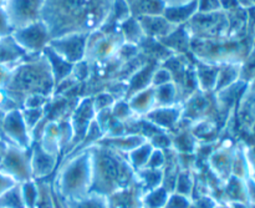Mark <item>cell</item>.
<instances>
[{
  "instance_id": "9a60e30c",
  "label": "cell",
  "mask_w": 255,
  "mask_h": 208,
  "mask_svg": "<svg viewBox=\"0 0 255 208\" xmlns=\"http://www.w3.org/2000/svg\"><path fill=\"white\" fill-rule=\"evenodd\" d=\"M198 12V0H191L186 4L169 5L163 10V16L176 26L187 24Z\"/></svg>"
},
{
  "instance_id": "484cf974",
  "label": "cell",
  "mask_w": 255,
  "mask_h": 208,
  "mask_svg": "<svg viewBox=\"0 0 255 208\" xmlns=\"http://www.w3.org/2000/svg\"><path fill=\"white\" fill-rule=\"evenodd\" d=\"M24 201L21 200L19 189L12 186L0 196V208H22Z\"/></svg>"
},
{
  "instance_id": "d6986e66",
  "label": "cell",
  "mask_w": 255,
  "mask_h": 208,
  "mask_svg": "<svg viewBox=\"0 0 255 208\" xmlns=\"http://www.w3.org/2000/svg\"><path fill=\"white\" fill-rule=\"evenodd\" d=\"M127 102H128L129 107H131L132 112H133L134 115L144 116L147 112L151 111L153 107H156L153 86L134 94L133 96H131L127 100Z\"/></svg>"
},
{
  "instance_id": "277c9868",
  "label": "cell",
  "mask_w": 255,
  "mask_h": 208,
  "mask_svg": "<svg viewBox=\"0 0 255 208\" xmlns=\"http://www.w3.org/2000/svg\"><path fill=\"white\" fill-rule=\"evenodd\" d=\"M45 0H4L2 9L12 30L21 29L41 20Z\"/></svg>"
},
{
  "instance_id": "1f68e13d",
  "label": "cell",
  "mask_w": 255,
  "mask_h": 208,
  "mask_svg": "<svg viewBox=\"0 0 255 208\" xmlns=\"http://www.w3.org/2000/svg\"><path fill=\"white\" fill-rule=\"evenodd\" d=\"M168 82H173L172 81V76L171 72L166 69V67L161 66L157 67L156 71H154L153 76H152V86H161V85L168 84Z\"/></svg>"
},
{
  "instance_id": "836d02e7",
  "label": "cell",
  "mask_w": 255,
  "mask_h": 208,
  "mask_svg": "<svg viewBox=\"0 0 255 208\" xmlns=\"http://www.w3.org/2000/svg\"><path fill=\"white\" fill-rule=\"evenodd\" d=\"M12 27L10 25L9 20H7L6 14H5L4 9L2 6L0 7V37H4V36H9V35L12 34Z\"/></svg>"
},
{
  "instance_id": "9c48e42d",
  "label": "cell",
  "mask_w": 255,
  "mask_h": 208,
  "mask_svg": "<svg viewBox=\"0 0 255 208\" xmlns=\"http://www.w3.org/2000/svg\"><path fill=\"white\" fill-rule=\"evenodd\" d=\"M29 150V149H27ZM27 150L7 145L5 155L0 161V171L7 175L15 181L24 174H26L29 159H27Z\"/></svg>"
},
{
  "instance_id": "ac0fdd59",
  "label": "cell",
  "mask_w": 255,
  "mask_h": 208,
  "mask_svg": "<svg viewBox=\"0 0 255 208\" xmlns=\"http://www.w3.org/2000/svg\"><path fill=\"white\" fill-rule=\"evenodd\" d=\"M237 146L229 145L223 146L214 152L211 157V161L214 164V169L219 172V175H223L224 177L229 179L232 176V166H233L234 154H236Z\"/></svg>"
},
{
  "instance_id": "5bb4252c",
  "label": "cell",
  "mask_w": 255,
  "mask_h": 208,
  "mask_svg": "<svg viewBox=\"0 0 255 208\" xmlns=\"http://www.w3.org/2000/svg\"><path fill=\"white\" fill-rule=\"evenodd\" d=\"M158 67V65H156V62H149L146 64L144 66H142L141 69L137 70L133 75L131 76V79L127 82V91H126V99L128 100L129 97L133 96L134 94L139 91H143V90L148 89L152 86V76H153L154 71Z\"/></svg>"
},
{
  "instance_id": "4dcf8cb0",
  "label": "cell",
  "mask_w": 255,
  "mask_h": 208,
  "mask_svg": "<svg viewBox=\"0 0 255 208\" xmlns=\"http://www.w3.org/2000/svg\"><path fill=\"white\" fill-rule=\"evenodd\" d=\"M247 165H248V179L255 182V141L252 145H243Z\"/></svg>"
},
{
  "instance_id": "d590c367",
  "label": "cell",
  "mask_w": 255,
  "mask_h": 208,
  "mask_svg": "<svg viewBox=\"0 0 255 208\" xmlns=\"http://www.w3.org/2000/svg\"><path fill=\"white\" fill-rule=\"evenodd\" d=\"M166 6H169V5H181L186 4V2L191 1V0H163Z\"/></svg>"
},
{
  "instance_id": "7402d4cb",
  "label": "cell",
  "mask_w": 255,
  "mask_h": 208,
  "mask_svg": "<svg viewBox=\"0 0 255 208\" xmlns=\"http://www.w3.org/2000/svg\"><path fill=\"white\" fill-rule=\"evenodd\" d=\"M166 7L163 0H133L129 9L132 16L138 17L143 15H162Z\"/></svg>"
},
{
  "instance_id": "f35d334b",
  "label": "cell",
  "mask_w": 255,
  "mask_h": 208,
  "mask_svg": "<svg viewBox=\"0 0 255 208\" xmlns=\"http://www.w3.org/2000/svg\"><path fill=\"white\" fill-rule=\"evenodd\" d=\"M1 5H2V1H1V0H0V7H1Z\"/></svg>"
},
{
  "instance_id": "8d00e7d4",
  "label": "cell",
  "mask_w": 255,
  "mask_h": 208,
  "mask_svg": "<svg viewBox=\"0 0 255 208\" xmlns=\"http://www.w3.org/2000/svg\"><path fill=\"white\" fill-rule=\"evenodd\" d=\"M248 89L252 90L253 92H255V77L248 84Z\"/></svg>"
},
{
  "instance_id": "7a4b0ae2",
  "label": "cell",
  "mask_w": 255,
  "mask_h": 208,
  "mask_svg": "<svg viewBox=\"0 0 255 208\" xmlns=\"http://www.w3.org/2000/svg\"><path fill=\"white\" fill-rule=\"evenodd\" d=\"M2 87L17 107L21 106L25 97L29 95L40 94L51 96L55 90L54 77L42 52L39 59L22 62L12 70Z\"/></svg>"
},
{
  "instance_id": "5b68a950",
  "label": "cell",
  "mask_w": 255,
  "mask_h": 208,
  "mask_svg": "<svg viewBox=\"0 0 255 208\" xmlns=\"http://www.w3.org/2000/svg\"><path fill=\"white\" fill-rule=\"evenodd\" d=\"M87 40H89V34L72 32V34H66L51 39L47 46L51 47L67 62L75 65L86 60Z\"/></svg>"
},
{
  "instance_id": "ffe728a7",
  "label": "cell",
  "mask_w": 255,
  "mask_h": 208,
  "mask_svg": "<svg viewBox=\"0 0 255 208\" xmlns=\"http://www.w3.org/2000/svg\"><path fill=\"white\" fill-rule=\"evenodd\" d=\"M241 66L242 64H227L219 67L214 94L241 80Z\"/></svg>"
},
{
  "instance_id": "ab89813d",
  "label": "cell",
  "mask_w": 255,
  "mask_h": 208,
  "mask_svg": "<svg viewBox=\"0 0 255 208\" xmlns=\"http://www.w3.org/2000/svg\"><path fill=\"white\" fill-rule=\"evenodd\" d=\"M1 1H4V0H1Z\"/></svg>"
},
{
  "instance_id": "83f0119b",
  "label": "cell",
  "mask_w": 255,
  "mask_h": 208,
  "mask_svg": "<svg viewBox=\"0 0 255 208\" xmlns=\"http://www.w3.org/2000/svg\"><path fill=\"white\" fill-rule=\"evenodd\" d=\"M49 100L50 96H46V95H29L27 97H25L20 109H41V107H46L47 104H49Z\"/></svg>"
},
{
  "instance_id": "e575fe53",
  "label": "cell",
  "mask_w": 255,
  "mask_h": 208,
  "mask_svg": "<svg viewBox=\"0 0 255 208\" xmlns=\"http://www.w3.org/2000/svg\"><path fill=\"white\" fill-rule=\"evenodd\" d=\"M14 184L15 182L11 177H9L7 175L2 174V172L0 171V196H1L5 191L11 189V187L14 186Z\"/></svg>"
},
{
  "instance_id": "f1b7e54d",
  "label": "cell",
  "mask_w": 255,
  "mask_h": 208,
  "mask_svg": "<svg viewBox=\"0 0 255 208\" xmlns=\"http://www.w3.org/2000/svg\"><path fill=\"white\" fill-rule=\"evenodd\" d=\"M147 141L152 145L153 149L162 150V151L172 149V136H169L167 132H159V134L154 135V136H152Z\"/></svg>"
},
{
  "instance_id": "4fadbf2b",
  "label": "cell",
  "mask_w": 255,
  "mask_h": 208,
  "mask_svg": "<svg viewBox=\"0 0 255 208\" xmlns=\"http://www.w3.org/2000/svg\"><path fill=\"white\" fill-rule=\"evenodd\" d=\"M41 52L45 56V59L47 60V64H49L50 70H51L52 77H54L55 89H56V87L59 86L60 84H62L67 77L71 76L72 70H74V65L62 59V57L60 56V55H57L50 46L45 47Z\"/></svg>"
},
{
  "instance_id": "e0dca14e",
  "label": "cell",
  "mask_w": 255,
  "mask_h": 208,
  "mask_svg": "<svg viewBox=\"0 0 255 208\" xmlns=\"http://www.w3.org/2000/svg\"><path fill=\"white\" fill-rule=\"evenodd\" d=\"M147 141L143 136L139 135H122V136H105L97 144L114 149L116 151L131 152L142 144Z\"/></svg>"
},
{
  "instance_id": "603a6c76",
  "label": "cell",
  "mask_w": 255,
  "mask_h": 208,
  "mask_svg": "<svg viewBox=\"0 0 255 208\" xmlns=\"http://www.w3.org/2000/svg\"><path fill=\"white\" fill-rule=\"evenodd\" d=\"M154 89V102L157 106H172V105H177V100H178V92H177V87L173 82H168V84L161 85V86H156Z\"/></svg>"
},
{
  "instance_id": "cb8c5ba5",
  "label": "cell",
  "mask_w": 255,
  "mask_h": 208,
  "mask_svg": "<svg viewBox=\"0 0 255 208\" xmlns=\"http://www.w3.org/2000/svg\"><path fill=\"white\" fill-rule=\"evenodd\" d=\"M45 109H46V107H41V109H20L21 110L25 124H26L27 126V130H29L31 135L32 132L35 131V129L37 127V125L40 124V121H41V120H45V117H46L47 112Z\"/></svg>"
},
{
  "instance_id": "d4e9b609",
  "label": "cell",
  "mask_w": 255,
  "mask_h": 208,
  "mask_svg": "<svg viewBox=\"0 0 255 208\" xmlns=\"http://www.w3.org/2000/svg\"><path fill=\"white\" fill-rule=\"evenodd\" d=\"M197 144V139L194 135L191 132H179L176 136L172 137V147L177 149L176 151L189 152L193 151L194 146Z\"/></svg>"
},
{
  "instance_id": "4316f807",
  "label": "cell",
  "mask_w": 255,
  "mask_h": 208,
  "mask_svg": "<svg viewBox=\"0 0 255 208\" xmlns=\"http://www.w3.org/2000/svg\"><path fill=\"white\" fill-rule=\"evenodd\" d=\"M152 151H153V147H152V145L149 144L148 141H146L144 144H142L141 146H138L137 149L128 152V156L134 165L144 166V165H147V162H148Z\"/></svg>"
},
{
  "instance_id": "d6a6232c",
  "label": "cell",
  "mask_w": 255,
  "mask_h": 208,
  "mask_svg": "<svg viewBox=\"0 0 255 208\" xmlns=\"http://www.w3.org/2000/svg\"><path fill=\"white\" fill-rule=\"evenodd\" d=\"M221 10L219 0H198V12H214Z\"/></svg>"
},
{
  "instance_id": "7c38bea8",
  "label": "cell",
  "mask_w": 255,
  "mask_h": 208,
  "mask_svg": "<svg viewBox=\"0 0 255 208\" xmlns=\"http://www.w3.org/2000/svg\"><path fill=\"white\" fill-rule=\"evenodd\" d=\"M237 117L239 124L246 131L253 132L255 130V92L248 89L246 90L237 102Z\"/></svg>"
},
{
  "instance_id": "ba28073f",
  "label": "cell",
  "mask_w": 255,
  "mask_h": 208,
  "mask_svg": "<svg viewBox=\"0 0 255 208\" xmlns=\"http://www.w3.org/2000/svg\"><path fill=\"white\" fill-rule=\"evenodd\" d=\"M96 119V110L94 107V97H84L74 109L70 119L72 129V141L80 144L84 140L90 125Z\"/></svg>"
},
{
  "instance_id": "74e56055",
  "label": "cell",
  "mask_w": 255,
  "mask_h": 208,
  "mask_svg": "<svg viewBox=\"0 0 255 208\" xmlns=\"http://www.w3.org/2000/svg\"><path fill=\"white\" fill-rule=\"evenodd\" d=\"M126 1H127V2H128V5H131V4H132V2H133V0H126Z\"/></svg>"
},
{
  "instance_id": "44dd1931",
  "label": "cell",
  "mask_w": 255,
  "mask_h": 208,
  "mask_svg": "<svg viewBox=\"0 0 255 208\" xmlns=\"http://www.w3.org/2000/svg\"><path fill=\"white\" fill-rule=\"evenodd\" d=\"M120 32H121V36L125 41L133 45L141 44L146 37L141 26H139L137 17L132 16V15L120 24Z\"/></svg>"
},
{
  "instance_id": "52a82bcc",
  "label": "cell",
  "mask_w": 255,
  "mask_h": 208,
  "mask_svg": "<svg viewBox=\"0 0 255 208\" xmlns=\"http://www.w3.org/2000/svg\"><path fill=\"white\" fill-rule=\"evenodd\" d=\"M2 136L7 145L25 150L30 149L32 142L31 134L27 130L20 107L10 110L5 114L2 121Z\"/></svg>"
},
{
  "instance_id": "8992f818",
  "label": "cell",
  "mask_w": 255,
  "mask_h": 208,
  "mask_svg": "<svg viewBox=\"0 0 255 208\" xmlns=\"http://www.w3.org/2000/svg\"><path fill=\"white\" fill-rule=\"evenodd\" d=\"M11 36L27 55L41 52L51 40L49 29L42 20L32 22L21 29L14 30Z\"/></svg>"
},
{
  "instance_id": "8fae6325",
  "label": "cell",
  "mask_w": 255,
  "mask_h": 208,
  "mask_svg": "<svg viewBox=\"0 0 255 208\" xmlns=\"http://www.w3.org/2000/svg\"><path fill=\"white\" fill-rule=\"evenodd\" d=\"M137 20L144 36L149 39L161 40L177 29L176 25L169 22L163 15H143L137 17Z\"/></svg>"
},
{
  "instance_id": "f546056e",
  "label": "cell",
  "mask_w": 255,
  "mask_h": 208,
  "mask_svg": "<svg viewBox=\"0 0 255 208\" xmlns=\"http://www.w3.org/2000/svg\"><path fill=\"white\" fill-rule=\"evenodd\" d=\"M115 102H116V100L110 92H101V94L96 95L94 97V107L96 110V114L102 110L111 109Z\"/></svg>"
},
{
  "instance_id": "3957f363",
  "label": "cell",
  "mask_w": 255,
  "mask_h": 208,
  "mask_svg": "<svg viewBox=\"0 0 255 208\" xmlns=\"http://www.w3.org/2000/svg\"><path fill=\"white\" fill-rule=\"evenodd\" d=\"M228 16L227 12H197L184 24L191 39L216 40L228 37Z\"/></svg>"
},
{
  "instance_id": "2e32d148",
  "label": "cell",
  "mask_w": 255,
  "mask_h": 208,
  "mask_svg": "<svg viewBox=\"0 0 255 208\" xmlns=\"http://www.w3.org/2000/svg\"><path fill=\"white\" fill-rule=\"evenodd\" d=\"M219 67L221 66L196 60V62H194V70H196L197 85H198L199 91L206 92V94L214 92Z\"/></svg>"
},
{
  "instance_id": "30bf717a",
  "label": "cell",
  "mask_w": 255,
  "mask_h": 208,
  "mask_svg": "<svg viewBox=\"0 0 255 208\" xmlns=\"http://www.w3.org/2000/svg\"><path fill=\"white\" fill-rule=\"evenodd\" d=\"M182 114H183V107L179 104L172 106H157L147 112L144 119L159 130L167 132L168 130H174V127L182 120Z\"/></svg>"
},
{
  "instance_id": "6da1fadb",
  "label": "cell",
  "mask_w": 255,
  "mask_h": 208,
  "mask_svg": "<svg viewBox=\"0 0 255 208\" xmlns=\"http://www.w3.org/2000/svg\"><path fill=\"white\" fill-rule=\"evenodd\" d=\"M112 0H45L41 20L51 39L100 29L111 11Z\"/></svg>"
}]
</instances>
